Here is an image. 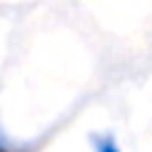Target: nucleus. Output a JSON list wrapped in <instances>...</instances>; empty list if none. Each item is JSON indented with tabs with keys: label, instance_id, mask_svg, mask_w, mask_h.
<instances>
[{
	"label": "nucleus",
	"instance_id": "obj_1",
	"mask_svg": "<svg viewBox=\"0 0 152 152\" xmlns=\"http://www.w3.org/2000/svg\"><path fill=\"white\" fill-rule=\"evenodd\" d=\"M94 147H96V152H120V150H118V144H115L112 139H102V136L94 139Z\"/></svg>",
	"mask_w": 152,
	"mask_h": 152
}]
</instances>
